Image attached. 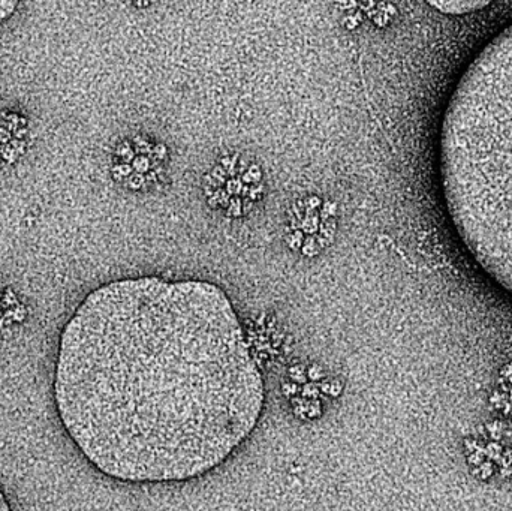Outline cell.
<instances>
[{"mask_svg": "<svg viewBox=\"0 0 512 511\" xmlns=\"http://www.w3.org/2000/svg\"><path fill=\"white\" fill-rule=\"evenodd\" d=\"M444 14L463 15L486 8L492 0H426Z\"/></svg>", "mask_w": 512, "mask_h": 511, "instance_id": "cell-3", "label": "cell"}, {"mask_svg": "<svg viewBox=\"0 0 512 511\" xmlns=\"http://www.w3.org/2000/svg\"><path fill=\"white\" fill-rule=\"evenodd\" d=\"M11 509V506H9L8 501H6L5 495H3V492L0 491V511H8Z\"/></svg>", "mask_w": 512, "mask_h": 511, "instance_id": "cell-5", "label": "cell"}, {"mask_svg": "<svg viewBox=\"0 0 512 511\" xmlns=\"http://www.w3.org/2000/svg\"><path fill=\"white\" fill-rule=\"evenodd\" d=\"M20 0H0V24L14 15Z\"/></svg>", "mask_w": 512, "mask_h": 511, "instance_id": "cell-4", "label": "cell"}, {"mask_svg": "<svg viewBox=\"0 0 512 511\" xmlns=\"http://www.w3.org/2000/svg\"><path fill=\"white\" fill-rule=\"evenodd\" d=\"M53 390L81 455L126 483L210 473L251 437L265 401L227 294L156 276L87 294L60 335Z\"/></svg>", "mask_w": 512, "mask_h": 511, "instance_id": "cell-1", "label": "cell"}, {"mask_svg": "<svg viewBox=\"0 0 512 511\" xmlns=\"http://www.w3.org/2000/svg\"><path fill=\"white\" fill-rule=\"evenodd\" d=\"M441 180L466 255L512 297V24L472 60L451 96Z\"/></svg>", "mask_w": 512, "mask_h": 511, "instance_id": "cell-2", "label": "cell"}]
</instances>
